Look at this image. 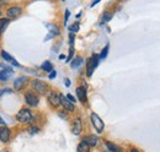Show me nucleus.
Wrapping results in <instances>:
<instances>
[{"label": "nucleus", "instance_id": "4be33fe9", "mask_svg": "<svg viewBox=\"0 0 160 152\" xmlns=\"http://www.w3.org/2000/svg\"><path fill=\"white\" fill-rule=\"evenodd\" d=\"M8 78H9V74L6 73V71H0V81H8Z\"/></svg>", "mask_w": 160, "mask_h": 152}, {"label": "nucleus", "instance_id": "c756f323", "mask_svg": "<svg viewBox=\"0 0 160 152\" xmlns=\"http://www.w3.org/2000/svg\"><path fill=\"white\" fill-rule=\"evenodd\" d=\"M56 75H57V73H56V71L53 70V71H52V73L49 74V78H51V80H53V78L56 77Z\"/></svg>", "mask_w": 160, "mask_h": 152}, {"label": "nucleus", "instance_id": "aec40b11", "mask_svg": "<svg viewBox=\"0 0 160 152\" xmlns=\"http://www.w3.org/2000/svg\"><path fill=\"white\" fill-rule=\"evenodd\" d=\"M108 49H110V45H108V44H106V47H105V48L102 49L101 54L99 55V57H100V59H106L107 54H108Z\"/></svg>", "mask_w": 160, "mask_h": 152}, {"label": "nucleus", "instance_id": "7c9ffc66", "mask_svg": "<svg viewBox=\"0 0 160 152\" xmlns=\"http://www.w3.org/2000/svg\"><path fill=\"white\" fill-rule=\"evenodd\" d=\"M11 64H12V65H14V66H16V68H20V64H19V63H18V61H16V60H15V59H14V60H12V61H11Z\"/></svg>", "mask_w": 160, "mask_h": 152}, {"label": "nucleus", "instance_id": "473e14b6", "mask_svg": "<svg viewBox=\"0 0 160 152\" xmlns=\"http://www.w3.org/2000/svg\"><path fill=\"white\" fill-rule=\"evenodd\" d=\"M96 4H99V1H94V2H91V7H92V6H95Z\"/></svg>", "mask_w": 160, "mask_h": 152}, {"label": "nucleus", "instance_id": "1a4fd4ad", "mask_svg": "<svg viewBox=\"0 0 160 152\" xmlns=\"http://www.w3.org/2000/svg\"><path fill=\"white\" fill-rule=\"evenodd\" d=\"M60 104L64 107V109L65 111H69V112H73L74 109H75V107H74V104L65 97V96L60 95Z\"/></svg>", "mask_w": 160, "mask_h": 152}, {"label": "nucleus", "instance_id": "6e6552de", "mask_svg": "<svg viewBox=\"0 0 160 152\" xmlns=\"http://www.w3.org/2000/svg\"><path fill=\"white\" fill-rule=\"evenodd\" d=\"M21 12H22V9H21L20 6H11V7L8 9L6 15H8V17H10V19H16V17L20 16Z\"/></svg>", "mask_w": 160, "mask_h": 152}, {"label": "nucleus", "instance_id": "7ed1b4c3", "mask_svg": "<svg viewBox=\"0 0 160 152\" xmlns=\"http://www.w3.org/2000/svg\"><path fill=\"white\" fill-rule=\"evenodd\" d=\"M25 102L30 107H37V104L40 102V98L37 97V95L33 91H27L25 93Z\"/></svg>", "mask_w": 160, "mask_h": 152}, {"label": "nucleus", "instance_id": "ddd939ff", "mask_svg": "<svg viewBox=\"0 0 160 152\" xmlns=\"http://www.w3.org/2000/svg\"><path fill=\"white\" fill-rule=\"evenodd\" d=\"M27 82V78L26 77H18L15 81H14V88L15 90H18V91H20V90H22V87L25 86V83Z\"/></svg>", "mask_w": 160, "mask_h": 152}, {"label": "nucleus", "instance_id": "2f4dec72", "mask_svg": "<svg viewBox=\"0 0 160 152\" xmlns=\"http://www.w3.org/2000/svg\"><path fill=\"white\" fill-rule=\"evenodd\" d=\"M64 83H65L67 87H69V86H70V81H69V78H65V80H64Z\"/></svg>", "mask_w": 160, "mask_h": 152}, {"label": "nucleus", "instance_id": "b1692460", "mask_svg": "<svg viewBox=\"0 0 160 152\" xmlns=\"http://www.w3.org/2000/svg\"><path fill=\"white\" fill-rule=\"evenodd\" d=\"M73 55H74V49H73V48H70V50H69V55H68V58H67V61H72Z\"/></svg>", "mask_w": 160, "mask_h": 152}, {"label": "nucleus", "instance_id": "dca6fc26", "mask_svg": "<svg viewBox=\"0 0 160 152\" xmlns=\"http://www.w3.org/2000/svg\"><path fill=\"white\" fill-rule=\"evenodd\" d=\"M78 152H90V146L86 145L84 141H81L79 145H78V149H77Z\"/></svg>", "mask_w": 160, "mask_h": 152}, {"label": "nucleus", "instance_id": "9d476101", "mask_svg": "<svg viewBox=\"0 0 160 152\" xmlns=\"http://www.w3.org/2000/svg\"><path fill=\"white\" fill-rule=\"evenodd\" d=\"M77 97L81 103H85L88 101V97H86V87L85 86H80L77 88Z\"/></svg>", "mask_w": 160, "mask_h": 152}, {"label": "nucleus", "instance_id": "5701e85b", "mask_svg": "<svg viewBox=\"0 0 160 152\" xmlns=\"http://www.w3.org/2000/svg\"><path fill=\"white\" fill-rule=\"evenodd\" d=\"M69 30H70V32H78L79 31V22H75L74 25H72L69 27Z\"/></svg>", "mask_w": 160, "mask_h": 152}, {"label": "nucleus", "instance_id": "c85d7f7f", "mask_svg": "<svg viewBox=\"0 0 160 152\" xmlns=\"http://www.w3.org/2000/svg\"><path fill=\"white\" fill-rule=\"evenodd\" d=\"M58 115H59L62 119H67V118H68V116H67V114L64 113V112H59V113H58Z\"/></svg>", "mask_w": 160, "mask_h": 152}, {"label": "nucleus", "instance_id": "0eeeda50", "mask_svg": "<svg viewBox=\"0 0 160 152\" xmlns=\"http://www.w3.org/2000/svg\"><path fill=\"white\" fill-rule=\"evenodd\" d=\"M48 103L52 106V107H58L60 104V95L59 93H57V92H49V95H48Z\"/></svg>", "mask_w": 160, "mask_h": 152}, {"label": "nucleus", "instance_id": "f03ea898", "mask_svg": "<svg viewBox=\"0 0 160 152\" xmlns=\"http://www.w3.org/2000/svg\"><path fill=\"white\" fill-rule=\"evenodd\" d=\"M32 118H33V115L31 113V111L26 109V108L20 109V112L16 114V120L20 123H28L32 120Z\"/></svg>", "mask_w": 160, "mask_h": 152}, {"label": "nucleus", "instance_id": "cd10ccee", "mask_svg": "<svg viewBox=\"0 0 160 152\" xmlns=\"http://www.w3.org/2000/svg\"><path fill=\"white\" fill-rule=\"evenodd\" d=\"M69 15H70L69 10H65V19H64V23H67V21H68V19H69Z\"/></svg>", "mask_w": 160, "mask_h": 152}, {"label": "nucleus", "instance_id": "4468645a", "mask_svg": "<svg viewBox=\"0 0 160 152\" xmlns=\"http://www.w3.org/2000/svg\"><path fill=\"white\" fill-rule=\"evenodd\" d=\"M105 145H106L107 150H108L110 152H122V149L118 147L116 144L111 142V141H106V142H105Z\"/></svg>", "mask_w": 160, "mask_h": 152}, {"label": "nucleus", "instance_id": "20e7f679", "mask_svg": "<svg viewBox=\"0 0 160 152\" xmlns=\"http://www.w3.org/2000/svg\"><path fill=\"white\" fill-rule=\"evenodd\" d=\"M31 86H32V88L37 92V93H40V95H44L46 92H47V83L46 82H43V81H41V80H33L32 82H31Z\"/></svg>", "mask_w": 160, "mask_h": 152}, {"label": "nucleus", "instance_id": "393cba45", "mask_svg": "<svg viewBox=\"0 0 160 152\" xmlns=\"http://www.w3.org/2000/svg\"><path fill=\"white\" fill-rule=\"evenodd\" d=\"M67 98H68V99H69V101H70V102L74 104V102H75V98H74L73 96L70 95V93H69V95H67Z\"/></svg>", "mask_w": 160, "mask_h": 152}, {"label": "nucleus", "instance_id": "39448f33", "mask_svg": "<svg viewBox=\"0 0 160 152\" xmlns=\"http://www.w3.org/2000/svg\"><path fill=\"white\" fill-rule=\"evenodd\" d=\"M90 118H91V123H92L95 130H96L98 133H102V131H103V128H105V124H103L102 119H101L96 113H92Z\"/></svg>", "mask_w": 160, "mask_h": 152}, {"label": "nucleus", "instance_id": "f3484780", "mask_svg": "<svg viewBox=\"0 0 160 152\" xmlns=\"http://www.w3.org/2000/svg\"><path fill=\"white\" fill-rule=\"evenodd\" d=\"M9 22H10V19H0V35L4 33V31H5L6 26L9 25Z\"/></svg>", "mask_w": 160, "mask_h": 152}, {"label": "nucleus", "instance_id": "6ab92c4d", "mask_svg": "<svg viewBox=\"0 0 160 152\" xmlns=\"http://www.w3.org/2000/svg\"><path fill=\"white\" fill-rule=\"evenodd\" d=\"M102 22H108L110 20L112 19V14L111 12H108V11H106V12H103L102 14Z\"/></svg>", "mask_w": 160, "mask_h": 152}, {"label": "nucleus", "instance_id": "a211bd4d", "mask_svg": "<svg viewBox=\"0 0 160 152\" xmlns=\"http://www.w3.org/2000/svg\"><path fill=\"white\" fill-rule=\"evenodd\" d=\"M41 68H42V70H44L47 73H52L53 71V65L51 64V61H44Z\"/></svg>", "mask_w": 160, "mask_h": 152}, {"label": "nucleus", "instance_id": "423d86ee", "mask_svg": "<svg viewBox=\"0 0 160 152\" xmlns=\"http://www.w3.org/2000/svg\"><path fill=\"white\" fill-rule=\"evenodd\" d=\"M10 139H11V131H10V129L6 125L5 126H0V141L4 142V144H6V142L10 141Z\"/></svg>", "mask_w": 160, "mask_h": 152}, {"label": "nucleus", "instance_id": "f704fd0d", "mask_svg": "<svg viewBox=\"0 0 160 152\" xmlns=\"http://www.w3.org/2000/svg\"><path fill=\"white\" fill-rule=\"evenodd\" d=\"M0 16H1V11H0Z\"/></svg>", "mask_w": 160, "mask_h": 152}, {"label": "nucleus", "instance_id": "f257e3e1", "mask_svg": "<svg viewBox=\"0 0 160 152\" xmlns=\"http://www.w3.org/2000/svg\"><path fill=\"white\" fill-rule=\"evenodd\" d=\"M99 60H100V57L98 55V54H94L92 57L89 59V61H88V66H86V75L89 76H92V73H94V70L98 68V65H99Z\"/></svg>", "mask_w": 160, "mask_h": 152}, {"label": "nucleus", "instance_id": "a878e982", "mask_svg": "<svg viewBox=\"0 0 160 152\" xmlns=\"http://www.w3.org/2000/svg\"><path fill=\"white\" fill-rule=\"evenodd\" d=\"M38 131H40V130H38L37 128H31V129L28 130V133L30 134H36V133H38Z\"/></svg>", "mask_w": 160, "mask_h": 152}, {"label": "nucleus", "instance_id": "f8f14e48", "mask_svg": "<svg viewBox=\"0 0 160 152\" xmlns=\"http://www.w3.org/2000/svg\"><path fill=\"white\" fill-rule=\"evenodd\" d=\"M82 141L86 145H89L90 147H92V146H96V144H98V136L96 135H89V136H85L82 139Z\"/></svg>", "mask_w": 160, "mask_h": 152}, {"label": "nucleus", "instance_id": "72a5a7b5", "mask_svg": "<svg viewBox=\"0 0 160 152\" xmlns=\"http://www.w3.org/2000/svg\"><path fill=\"white\" fill-rule=\"evenodd\" d=\"M131 152H139V151H138L137 149H132V150H131Z\"/></svg>", "mask_w": 160, "mask_h": 152}, {"label": "nucleus", "instance_id": "bb28decb", "mask_svg": "<svg viewBox=\"0 0 160 152\" xmlns=\"http://www.w3.org/2000/svg\"><path fill=\"white\" fill-rule=\"evenodd\" d=\"M5 93H11V91L10 90H1L0 91V98H1V96L5 95Z\"/></svg>", "mask_w": 160, "mask_h": 152}, {"label": "nucleus", "instance_id": "9b49d317", "mask_svg": "<svg viewBox=\"0 0 160 152\" xmlns=\"http://www.w3.org/2000/svg\"><path fill=\"white\" fill-rule=\"evenodd\" d=\"M81 129H82V123H81V119L77 118L74 121H73V128H72V131L74 135H80L81 133Z\"/></svg>", "mask_w": 160, "mask_h": 152}, {"label": "nucleus", "instance_id": "412c9836", "mask_svg": "<svg viewBox=\"0 0 160 152\" xmlns=\"http://www.w3.org/2000/svg\"><path fill=\"white\" fill-rule=\"evenodd\" d=\"M1 55H2V58H4V60H6V61H10V63H11V61L14 60V58L11 57L9 53H6L5 50H2V52H1Z\"/></svg>", "mask_w": 160, "mask_h": 152}, {"label": "nucleus", "instance_id": "2eb2a0df", "mask_svg": "<svg viewBox=\"0 0 160 152\" xmlns=\"http://www.w3.org/2000/svg\"><path fill=\"white\" fill-rule=\"evenodd\" d=\"M82 61H84V60H82V58H79V57L74 58V59L70 61V66H72L73 69H77V68H79L80 65L82 64Z\"/></svg>", "mask_w": 160, "mask_h": 152}, {"label": "nucleus", "instance_id": "c9c22d12", "mask_svg": "<svg viewBox=\"0 0 160 152\" xmlns=\"http://www.w3.org/2000/svg\"><path fill=\"white\" fill-rule=\"evenodd\" d=\"M2 152H8V151H2Z\"/></svg>", "mask_w": 160, "mask_h": 152}]
</instances>
